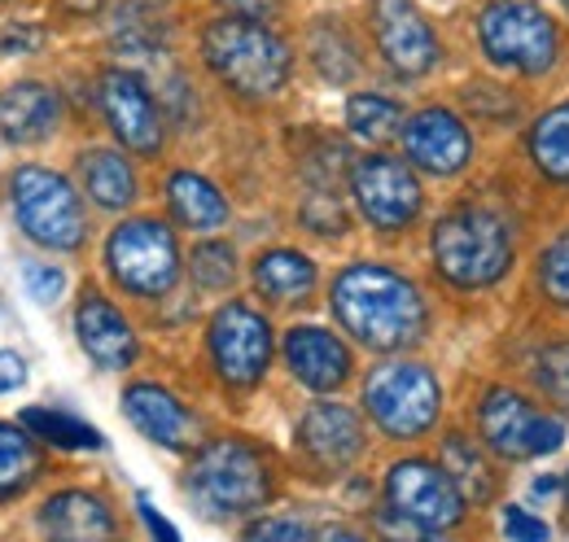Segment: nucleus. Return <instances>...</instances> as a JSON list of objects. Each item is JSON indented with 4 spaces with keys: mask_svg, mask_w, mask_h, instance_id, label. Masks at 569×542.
<instances>
[{
    "mask_svg": "<svg viewBox=\"0 0 569 542\" xmlns=\"http://www.w3.org/2000/svg\"><path fill=\"white\" fill-rule=\"evenodd\" d=\"M333 320L372 354H403L429 333V302L421 284L390 263H351L329 284Z\"/></svg>",
    "mask_w": 569,
    "mask_h": 542,
    "instance_id": "nucleus-1",
    "label": "nucleus"
},
{
    "mask_svg": "<svg viewBox=\"0 0 569 542\" xmlns=\"http://www.w3.org/2000/svg\"><path fill=\"white\" fill-rule=\"evenodd\" d=\"M184 494L207 521H237L277 494V464L250 438H211L193 446Z\"/></svg>",
    "mask_w": 569,
    "mask_h": 542,
    "instance_id": "nucleus-2",
    "label": "nucleus"
},
{
    "mask_svg": "<svg viewBox=\"0 0 569 542\" xmlns=\"http://www.w3.org/2000/svg\"><path fill=\"white\" fill-rule=\"evenodd\" d=\"M202 62L241 101H277L293 74V53L281 36L250 13H223L202 31Z\"/></svg>",
    "mask_w": 569,
    "mask_h": 542,
    "instance_id": "nucleus-3",
    "label": "nucleus"
},
{
    "mask_svg": "<svg viewBox=\"0 0 569 542\" xmlns=\"http://www.w3.org/2000/svg\"><path fill=\"white\" fill-rule=\"evenodd\" d=\"M429 259L456 289H491L517 259V232L496 205H451L429 232Z\"/></svg>",
    "mask_w": 569,
    "mask_h": 542,
    "instance_id": "nucleus-4",
    "label": "nucleus"
},
{
    "mask_svg": "<svg viewBox=\"0 0 569 542\" xmlns=\"http://www.w3.org/2000/svg\"><path fill=\"white\" fill-rule=\"evenodd\" d=\"M4 198H9V214L22 228V237L36 241L40 250L74 254L88 241L83 198L62 171L40 167V162L13 167L4 180Z\"/></svg>",
    "mask_w": 569,
    "mask_h": 542,
    "instance_id": "nucleus-5",
    "label": "nucleus"
},
{
    "mask_svg": "<svg viewBox=\"0 0 569 542\" xmlns=\"http://www.w3.org/2000/svg\"><path fill=\"white\" fill-rule=\"evenodd\" d=\"M478 44L487 62L539 79L561 62V27L535 0H487L478 9Z\"/></svg>",
    "mask_w": 569,
    "mask_h": 542,
    "instance_id": "nucleus-6",
    "label": "nucleus"
},
{
    "mask_svg": "<svg viewBox=\"0 0 569 542\" xmlns=\"http://www.w3.org/2000/svg\"><path fill=\"white\" fill-rule=\"evenodd\" d=\"M363 411L386 438L417 442L442 415V385L429 363L386 359L363 377Z\"/></svg>",
    "mask_w": 569,
    "mask_h": 542,
    "instance_id": "nucleus-7",
    "label": "nucleus"
},
{
    "mask_svg": "<svg viewBox=\"0 0 569 542\" xmlns=\"http://www.w3.org/2000/svg\"><path fill=\"white\" fill-rule=\"evenodd\" d=\"M386 508L412 525L417 539H438V534H456L469 499L456 485V476L442 469V460H399L386 469Z\"/></svg>",
    "mask_w": 569,
    "mask_h": 542,
    "instance_id": "nucleus-8",
    "label": "nucleus"
},
{
    "mask_svg": "<svg viewBox=\"0 0 569 542\" xmlns=\"http://www.w3.org/2000/svg\"><path fill=\"white\" fill-rule=\"evenodd\" d=\"M106 271L132 298H149V302L167 298L176 289V280H180L176 232L153 214L123 219L106 241Z\"/></svg>",
    "mask_w": 569,
    "mask_h": 542,
    "instance_id": "nucleus-9",
    "label": "nucleus"
},
{
    "mask_svg": "<svg viewBox=\"0 0 569 542\" xmlns=\"http://www.w3.org/2000/svg\"><path fill=\"white\" fill-rule=\"evenodd\" d=\"M473 424L482 433V446L499 460H535V455H552L566 442V420L557 411L535 406L526 394L491 385L478 406H473Z\"/></svg>",
    "mask_w": 569,
    "mask_h": 542,
    "instance_id": "nucleus-10",
    "label": "nucleus"
},
{
    "mask_svg": "<svg viewBox=\"0 0 569 542\" xmlns=\"http://www.w3.org/2000/svg\"><path fill=\"white\" fill-rule=\"evenodd\" d=\"M272 350H277V333H272V320L259 307L232 298V302H223L211 315L207 354H211L214 377L228 390L263 385V377L272 368Z\"/></svg>",
    "mask_w": 569,
    "mask_h": 542,
    "instance_id": "nucleus-11",
    "label": "nucleus"
},
{
    "mask_svg": "<svg viewBox=\"0 0 569 542\" xmlns=\"http://www.w3.org/2000/svg\"><path fill=\"white\" fill-rule=\"evenodd\" d=\"M351 198L377 237H403L426 210V189L417 180V167L390 153L359 158L351 167Z\"/></svg>",
    "mask_w": 569,
    "mask_h": 542,
    "instance_id": "nucleus-12",
    "label": "nucleus"
},
{
    "mask_svg": "<svg viewBox=\"0 0 569 542\" xmlns=\"http://www.w3.org/2000/svg\"><path fill=\"white\" fill-rule=\"evenodd\" d=\"M97 106H101L106 128L114 132V140L128 153H141V158L162 153V140H167L162 110H158L153 92L144 88L141 74H132V70L123 67L101 70V79H97Z\"/></svg>",
    "mask_w": 569,
    "mask_h": 542,
    "instance_id": "nucleus-13",
    "label": "nucleus"
},
{
    "mask_svg": "<svg viewBox=\"0 0 569 542\" xmlns=\"http://www.w3.org/2000/svg\"><path fill=\"white\" fill-rule=\"evenodd\" d=\"M368 22H372V40H377L381 62L399 79H421L438 67L442 44H438L429 18L417 9V0H372Z\"/></svg>",
    "mask_w": 569,
    "mask_h": 542,
    "instance_id": "nucleus-14",
    "label": "nucleus"
},
{
    "mask_svg": "<svg viewBox=\"0 0 569 542\" xmlns=\"http://www.w3.org/2000/svg\"><path fill=\"white\" fill-rule=\"evenodd\" d=\"M399 140H403V158L433 180H456L473 162V132L447 106H426V110L408 114Z\"/></svg>",
    "mask_w": 569,
    "mask_h": 542,
    "instance_id": "nucleus-15",
    "label": "nucleus"
},
{
    "mask_svg": "<svg viewBox=\"0 0 569 542\" xmlns=\"http://www.w3.org/2000/svg\"><path fill=\"white\" fill-rule=\"evenodd\" d=\"M293 442H298V455L325 476L347 473L363 455L368 438H363V420H359L351 406L342 403H311L298 424H293Z\"/></svg>",
    "mask_w": 569,
    "mask_h": 542,
    "instance_id": "nucleus-16",
    "label": "nucleus"
},
{
    "mask_svg": "<svg viewBox=\"0 0 569 542\" xmlns=\"http://www.w3.org/2000/svg\"><path fill=\"white\" fill-rule=\"evenodd\" d=\"M74 338L79 350L101 368V372H128L137 363V329L128 324V315L119 311V302H110L101 289H83L79 307H74Z\"/></svg>",
    "mask_w": 569,
    "mask_h": 542,
    "instance_id": "nucleus-17",
    "label": "nucleus"
},
{
    "mask_svg": "<svg viewBox=\"0 0 569 542\" xmlns=\"http://www.w3.org/2000/svg\"><path fill=\"white\" fill-rule=\"evenodd\" d=\"M281 350H284L289 377H293L302 390H311V394H333V390H342V385L351 381V372H356L351 345L338 338V333L320 329V324H298V329H289Z\"/></svg>",
    "mask_w": 569,
    "mask_h": 542,
    "instance_id": "nucleus-18",
    "label": "nucleus"
},
{
    "mask_svg": "<svg viewBox=\"0 0 569 542\" xmlns=\"http://www.w3.org/2000/svg\"><path fill=\"white\" fill-rule=\"evenodd\" d=\"M123 415L132 420V429L149 438L162 451H193L198 446V415L180 403L171 390L153 385V381H137L123 390Z\"/></svg>",
    "mask_w": 569,
    "mask_h": 542,
    "instance_id": "nucleus-19",
    "label": "nucleus"
},
{
    "mask_svg": "<svg viewBox=\"0 0 569 542\" xmlns=\"http://www.w3.org/2000/svg\"><path fill=\"white\" fill-rule=\"evenodd\" d=\"M62 128V97L49 83L22 79L0 92V140L9 144H40Z\"/></svg>",
    "mask_w": 569,
    "mask_h": 542,
    "instance_id": "nucleus-20",
    "label": "nucleus"
},
{
    "mask_svg": "<svg viewBox=\"0 0 569 542\" xmlns=\"http://www.w3.org/2000/svg\"><path fill=\"white\" fill-rule=\"evenodd\" d=\"M171 4L167 0H114L110 4V44L123 58H158L171 44Z\"/></svg>",
    "mask_w": 569,
    "mask_h": 542,
    "instance_id": "nucleus-21",
    "label": "nucleus"
},
{
    "mask_svg": "<svg viewBox=\"0 0 569 542\" xmlns=\"http://www.w3.org/2000/svg\"><path fill=\"white\" fill-rule=\"evenodd\" d=\"M40 530L49 539H114L119 525H114V512L101 494L92 490H58L40 503Z\"/></svg>",
    "mask_w": 569,
    "mask_h": 542,
    "instance_id": "nucleus-22",
    "label": "nucleus"
},
{
    "mask_svg": "<svg viewBox=\"0 0 569 542\" xmlns=\"http://www.w3.org/2000/svg\"><path fill=\"white\" fill-rule=\"evenodd\" d=\"M250 280H254V293H259L268 307H307V298H311L316 284H320V268H316L302 250L277 245V250H263V254L254 259Z\"/></svg>",
    "mask_w": 569,
    "mask_h": 542,
    "instance_id": "nucleus-23",
    "label": "nucleus"
},
{
    "mask_svg": "<svg viewBox=\"0 0 569 542\" xmlns=\"http://www.w3.org/2000/svg\"><path fill=\"white\" fill-rule=\"evenodd\" d=\"M74 171H79V184L88 193V202L101 205V210H128V205L141 198V180H137V167L128 162V153L119 149H106V144H92L74 158Z\"/></svg>",
    "mask_w": 569,
    "mask_h": 542,
    "instance_id": "nucleus-24",
    "label": "nucleus"
},
{
    "mask_svg": "<svg viewBox=\"0 0 569 542\" xmlns=\"http://www.w3.org/2000/svg\"><path fill=\"white\" fill-rule=\"evenodd\" d=\"M162 193H167V205H171L176 223L189 228V232H219L228 223V214H232L228 198L198 171H171Z\"/></svg>",
    "mask_w": 569,
    "mask_h": 542,
    "instance_id": "nucleus-25",
    "label": "nucleus"
},
{
    "mask_svg": "<svg viewBox=\"0 0 569 542\" xmlns=\"http://www.w3.org/2000/svg\"><path fill=\"white\" fill-rule=\"evenodd\" d=\"M40 473H44L40 438H36L27 424L0 420V503L18 499L27 485H36Z\"/></svg>",
    "mask_w": 569,
    "mask_h": 542,
    "instance_id": "nucleus-26",
    "label": "nucleus"
},
{
    "mask_svg": "<svg viewBox=\"0 0 569 542\" xmlns=\"http://www.w3.org/2000/svg\"><path fill=\"white\" fill-rule=\"evenodd\" d=\"M530 162L548 184H569V101L543 110L526 136Z\"/></svg>",
    "mask_w": 569,
    "mask_h": 542,
    "instance_id": "nucleus-27",
    "label": "nucleus"
},
{
    "mask_svg": "<svg viewBox=\"0 0 569 542\" xmlns=\"http://www.w3.org/2000/svg\"><path fill=\"white\" fill-rule=\"evenodd\" d=\"M442 469L456 476V485L465 490L469 503H487L496 494V473H491L487 446H478L465 433H447L442 438Z\"/></svg>",
    "mask_w": 569,
    "mask_h": 542,
    "instance_id": "nucleus-28",
    "label": "nucleus"
},
{
    "mask_svg": "<svg viewBox=\"0 0 569 542\" xmlns=\"http://www.w3.org/2000/svg\"><path fill=\"white\" fill-rule=\"evenodd\" d=\"M22 424L44 442V446H58V451H101L106 438L101 429L83 424L71 411H58V406H27L22 411Z\"/></svg>",
    "mask_w": 569,
    "mask_h": 542,
    "instance_id": "nucleus-29",
    "label": "nucleus"
},
{
    "mask_svg": "<svg viewBox=\"0 0 569 542\" xmlns=\"http://www.w3.org/2000/svg\"><path fill=\"white\" fill-rule=\"evenodd\" d=\"M347 128L363 144H386L390 136L403 132V106L386 92H356L347 101Z\"/></svg>",
    "mask_w": 569,
    "mask_h": 542,
    "instance_id": "nucleus-30",
    "label": "nucleus"
},
{
    "mask_svg": "<svg viewBox=\"0 0 569 542\" xmlns=\"http://www.w3.org/2000/svg\"><path fill=\"white\" fill-rule=\"evenodd\" d=\"M307 53H311L316 70H320L329 83H351L359 74L356 40H351L338 22H316V27H311V40H307Z\"/></svg>",
    "mask_w": 569,
    "mask_h": 542,
    "instance_id": "nucleus-31",
    "label": "nucleus"
},
{
    "mask_svg": "<svg viewBox=\"0 0 569 542\" xmlns=\"http://www.w3.org/2000/svg\"><path fill=\"white\" fill-rule=\"evenodd\" d=\"M530 381L539 385V394H543L548 403L569 415V338L548 341V345L535 354Z\"/></svg>",
    "mask_w": 569,
    "mask_h": 542,
    "instance_id": "nucleus-32",
    "label": "nucleus"
},
{
    "mask_svg": "<svg viewBox=\"0 0 569 542\" xmlns=\"http://www.w3.org/2000/svg\"><path fill=\"white\" fill-rule=\"evenodd\" d=\"M189 275L211 293L232 289L237 284V250L228 241H198L189 254Z\"/></svg>",
    "mask_w": 569,
    "mask_h": 542,
    "instance_id": "nucleus-33",
    "label": "nucleus"
},
{
    "mask_svg": "<svg viewBox=\"0 0 569 542\" xmlns=\"http://www.w3.org/2000/svg\"><path fill=\"white\" fill-rule=\"evenodd\" d=\"M539 289L552 307L569 311V228L557 232L539 254Z\"/></svg>",
    "mask_w": 569,
    "mask_h": 542,
    "instance_id": "nucleus-34",
    "label": "nucleus"
},
{
    "mask_svg": "<svg viewBox=\"0 0 569 542\" xmlns=\"http://www.w3.org/2000/svg\"><path fill=\"white\" fill-rule=\"evenodd\" d=\"M22 280H27L31 302H40V307H53V302L67 293V271L49 268V263H27V268H22Z\"/></svg>",
    "mask_w": 569,
    "mask_h": 542,
    "instance_id": "nucleus-35",
    "label": "nucleus"
},
{
    "mask_svg": "<svg viewBox=\"0 0 569 542\" xmlns=\"http://www.w3.org/2000/svg\"><path fill=\"white\" fill-rule=\"evenodd\" d=\"M503 534L508 539H552V525L548 521H539V516H530L526 508H503Z\"/></svg>",
    "mask_w": 569,
    "mask_h": 542,
    "instance_id": "nucleus-36",
    "label": "nucleus"
},
{
    "mask_svg": "<svg viewBox=\"0 0 569 542\" xmlns=\"http://www.w3.org/2000/svg\"><path fill=\"white\" fill-rule=\"evenodd\" d=\"M246 539H316V530L311 525H302V521H254V525H246Z\"/></svg>",
    "mask_w": 569,
    "mask_h": 542,
    "instance_id": "nucleus-37",
    "label": "nucleus"
},
{
    "mask_svg": "<svg viewBox=\"0 0 569 542\" xmlns=\"http://www.w3.org/2000/svg\"><path fill=\"white\" fill-rule=\"evenodd\" d=\"M44 44V31L31 22H13L9 31H0V53H36Z\"/></svg>",
    "mask_w": 569,
    "mask_h": 542,
    "instance_id": "nucleus-38",
    "label": "nucleus"
},
{
    "mask_svg": "<svg viewBox=\"0 0 569 542\" xmlns=\"http://www.w3.org/2000/svg\"><path fill=\"white\" fill-rule=\"evenodd\" d=\"M27 385V359L13 350H0V399Z\"/></svg>",
    "mask_w": 569,
    "mask_h": 542,
    "instance_id": "nucleus-39",
    "label": "nucleus"
},
{
    "mask_svg": "<svg viewBox=\"0 0 569 542\" xmlns=\"http://www.w3.org/2000/svg\"><path fill=\"white\" fill-rule=\"evenodd\" d=\"M137 512H141L144 530H149L153 539H167V542H176V539H180V530H176L171 521H162V516H158V508L149 503V494H137Z\"/></svg>",
    "mask_w": 569,
    "mask_h": 542,
    "instance_id": "nucleus-40",
    "label": "nucleus"
},
{
    "mask_svg": "<svg viewBox=\"0 0 569 542\" xmlns=\"http://www.w3.org/2000/svg\"><path fill=\"white\" fill-rule=\"evenodd\" d=\"M223 4H228L232 13H250V18H263V22L277 18V9H281L277 0H223Z\"/></svg>",
    "mask_w": 569,
    "mask_h": 542,
    "instance_id": "nucleus-41",
    "label": "nucleus"
},
{
    "mask_svg": "<svg viewBox=\"0 0 569 542\" xmlns=\"http://www.w3.org/2000/svg\"><path fill=\"white\" fill-rule=\"evenodd\" d=\"M561 490H566L561 476H539V481H535V494H539V499H552V494H561Z\"/></svg>",
    "mask_w": 569,
    "mask_h": 542,
    "instance_id": "nucleus-42",
    "label": "nucleus"
},
{
    "mask_svg": "<svg viewBox=\"0 0 569 542\" xmlns=\"http://www.w3.org/2000/svg\"><path fill=\"white\" fill-rule=\"evenodd\" d=\"M62 4H67L71 13H97V9L106 4V0H62Z\"/></svg>",
    "mask_w": 569,
    "mask_h": 542,
    "instance_id": "nucleus-43",
    "label": "nucleus"
},
{
    "mask_svg": "<svg viewBox=\"0 0 569 542\" xmlns=\"http://www.w3.org/2000/svg\"><path fill=\"white\" fill-rule=\"evenodd\" d=\"M566 503H569V473H566Z\"/></svg>",
    "mask_w": 569,
    "mask_h": 542,
    "instance_id": "nucleus-44",
    "label": "nucleus"
},
{
    "mask_svg": "<svg viewBox=\"0 0 569 542\" xmlns=\"http://www.w3.org/2000/svg\"><path fill=\"white\" fill-rule=\"evenodd\" d=\"M561 4H566V9H569V0H561Z\"/></svg>",
    "mask_w": 569,
    "mask_h": 542,
    "instance_id": "nucleus-45",
    "label": "nucleus"
}]
</instances>
